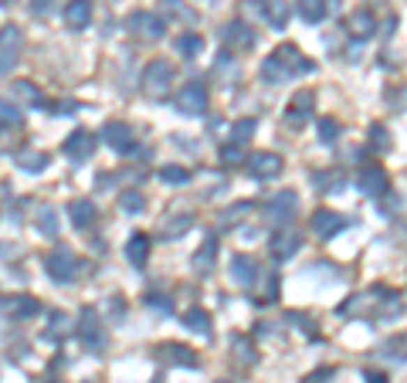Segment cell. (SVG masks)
<instances>
[{
	"label": "cell",
	"instance_id": "4dcf8cb0",
	"mask_svg": "<svg viewBox=\"0 0 407 383\" xmlns=\"http://www.w3.org/2000/svg\"><path fill=\"white\" fill-rule=\"evenodd\" d=\"M177 52L183 54V58H197V54H204V38L201 34H180Z\"/></svg>",
	"mask_w": 407,
	"mask_h": 383
},
{
	"label": "cell",
	"instance_id": "d4e9b609",
	"mask_svg": "<svg viewBox=\"0 0 407 383\" xmlns=\"http://www.w3.org/2000/svg\"><path fill=\"white\" fill-rule=\"evenodd\" d=\"M190 261H194V268H197V272H210V268H214V261H217V241H214V237H207V241H204V248H197Z\"/></svg>",
	"mask_w": 407,
	"mask_h": 383
},
{
	"label": "cell",
	"instance_id": "681fc988",
	"mask_svg": "<svg viewBox=\"0 0 407 383\" xmlns=\"http://www.w3.org/2000/svg\"><path fill=\"white\" fill-rule=\"evenodd\" d=\"M160 3H163L167 10H180V0H160Z\"/></svg>",
	"mask_w": 407,
	"mask_h": 383
},
{
	"label": "cell",
	"instance_id": "5b68a950",
	"mask_svg": "<svg viewBox=\"0 0 407 383\" xmlns=\"http://www.w3.org/2000/svg\"><path fill=\"white\" fill-rule=\"evenodd\" d=\"M95 146H99V136L95 132H89V129H75L68 139H65V156L72 159V163H85L89 156L95 153Z\"/></svg>",
	"mask_w": 407,
	"mask_h": 383
},
{
	"label": "cell",
	"instance_id": "e575fe53",
	"mask_svg": "<svg viewBox=\"0 0 407 383\" xmlns=\"http://www.w3.org/2000/svg\"><path fill=\"white\" fill-rule=\"evenodd\" d=\"M231 346L238 350L234 357L241 359L245 366H252V363H254V346H252V339H245V336H231Z\"/></svg>",
	"mask_w": 407,
	"mask_h": 383
},
{
	"label": "cell",
	"instance_id": "30bf717a",
	"mask_svg": "<svg viewBox=\"0 0 407 383\" xmlns=\"http://www.w3.org/2000/svg\"><path fill=\"white\" fill-rule=\"evenodd\" d=\"M360 190H363L367 197H383V194L390 190V177H387V170L377 166V163H367V166L360 170Z\"/></svg>",
	"mask_w": 407,
	"mask_h": 383
},
{
	"label": "cell",
	"instance_id": "cb8c5ba5",
	"mask_svg": "<svg viewBox=\"0 0 407 383\" xmlns=\"http://www.w3.org/2000/svg\"><path fill=\"white\" fill-rule=\"evenodd\" d=\"M10 95H14L17 102H24V105H41L45 102V95L38 92V85H34V81H10Z\"/></svg>",
	"mask_w": 407,
	"mask_h": 383
},
{
	"label": "cell",
	"instance_id": "9c48e42d",
	"mask_svg": "<svg viewBox=\"0 0 407 383\" xmlns=\"http://www.w3.org/2000/svg\"><path fill=\"white\" fill-rule=\"evenodd\" d=\"M75 255L68 251V248H54L48 258H45V268H48V275L54 281H72L75 279Z\"/></svg>",
	"mask_w": 407,
	"mask_h": 383
},
{
	"label": "cell",
	"instance_id": "52a82bcc",
	"mask_svg": "<svg viewBox=\"0 0 407 383\" xmlns=\"http://www.w3.org/2000/svg\"><path fill=\"white\" fill-rule=\"evenodd\" d=\"M295 210H299V194H292V190H282V194H275V197L265 204L268 221H275V224H289Z\"/></svg>",
	"mask_w": 407,
	"mask_h": 383
},
{
	"label": "cell",
	"instance_id": "83f0119b",
	"mask_svg": "<svg viewBox=\"0 0 407 383\" xmlns=\"http://www.w3.org/2000/svg\"><path fill=\"white\" fill-rule=\"evenodd\" d=\"M183 326L190 332H201L204 339H210V315H207L204 308H190V312L183 315Z\"/></svg>",
	"mask_w": 407,
	"mask_h": 383
},
{
	"label": "cell",
	"instance_id": "b9f144b4",
	"mask_svg": "<svg viewBox=\"0 0 407 383\" xmlns=\"http://www.w3.org/2000/svg\"><path fill=\"white\" fill-rule=\"evenodd\" d=\"M336 136H339V123L336 119H319V139L323 143H336Z\"/></svg>",
	"mask_w": 407,
	"mask_h": 383
},
{
	"label": "cell",
	"instance_id": "277c9868",
	"mask_svg": "<svg viewBox=\"0 0 407 383\" xmlns=\"http://www.w3.org/2000/svg\"><path fill=\"white\" fill-rule=\"evenodd\" d=\"M177 109L187 112V116H197V112L207 109V85H204L201 78H194V81H187V85L177 88Z\"/></svg>",
	"mask_w": 407,
	"mask_h": 383
},
{
	"label": "cell",
	"instance_id": "4fadbf2b",
	"mask_svg": "<svg viewBox=\"0 0 407 383\" xmlns=\"http://www.w3.org/2000/svg\"><path fill=\"white\" fill-rule=\"evenodd\" d=\"M275 58L282 61V68H285L289 75H305V72H312V68H316V65H312V61H309L295 45H279V48H275Z\"/></svg>",
	"mask_w": 407,
	"mask_h": 383
},
{
	"label": "cell",
	"instance_id": "2e32d148",
	"mask_svg": "<svg viewBox=\"0 0 407 383\" xmlns=\"http://www.w3.org/2000/svg\"><path fill=\"white\" fill-rule=\"evenodd\" d=\"M38 308H41L38 299H31V295H3V299H0V312L10 315V319H27V315H34Z\"/></svg>",
	"mask_w": 407,
	"mask_h": 383
},
{
	"label": "cell",
	"instance_id": "ab89813d",
	"mask_svg": "<svg viewBox=\"0 0 407 383\" xmlns=\"http://www.w3.org/2000/svg\"><path fill=\"white\" fill-rule=\"evenodd\" d=\"M312 183L326 187V194H336V190L343 187V177H339V173H312Z\"/></svg>",
	"mask_w": 407,
	"mask_h": 383
},
{
	"label": "cell",
	"instance_id": "3957f363",
	"mask_svg": "<svg viewBox=\"0 0 407 383\" xmlns=\"http://www.w3.org/2000/svg\"><path fill=\"white\" fill-rule=\"evenodd\" d=\"M78 336H82V343H85V350H105V326H102V319L95 315V308L85 306L82 308V315H78Z\"/></svg>",
	"mask_w": 407,
	"mask_h": 383
},
{
	"label": "cell",
	"instance_id": "8fae6325",
	"mask_svg": "<svg viewBox=\"0 0 407 383\" xmlns=\"http://www.w3.org/2000/svg\"><path fill=\"white\" fill-rule=\"evenodd\" d=\"M99 136L105 139V143H109V146H112V150H116V153H129V150L136 146V139H132V129H129L126 123H116V119H112V123H105Z\"/></svg>",
	"mask_w": 407,
	"mask_h": 383
},
{
	"label": "cell",
	"instance_id": "7402d4cb",
	"mask_svg": "<svg viewBox=\"0 0 407 383\" xmlns=\"http://www.w3.org/2000/svg\"><path fill=\"white\" fill-rule=\"evenodd\" d=\"M160 357L177 363V366H197V353L190 346H180V343H163L160 346Z\"/></svg>",
	"mask_w": 407,
	"mask_h": 383
},
{
	"label": "cell",
	"instance_id": "6da1fadb",
	"mask_svg": "<svg viewBox=\"0 0 407 383\" xmlns=\"http://www.w3.org/2000/svg\"><path fill=\"white\" fill-rule=\"evenodd\" d=\"M174 81H177V72H174V65L167 61V58H156L150 61L146 68H143V81H139V88H143V95H150V99H167L170 92H174Z\"/></svg>",
	"mask_w": 407,
	"mask_h": 383
},
{
	"label": "cell",
	"instance_id": "ffe728a7",
	"mask_svg": "<svg viewBox=\"0 0 407 383\" xmlns=\"http://www.w3.org/2000/svg\"><path fill=\"white\" fill-rule=\"evenodd\" d=\"M126 258H129V265L143 268V265L150 261V234L136 230V234L129 237V244H126Z\"/></svg>",
	"mask_w": 407,
	"mask_h": 383
},
{
	"label": "cell",
	"instance_id": "74e56055",
	"mask_svg": "<svg viewBox=\"0 0 407 383\" xmlns=\"http://www.w3.org/2000/svg\"><path fill=\"white\" fill-rule=\"evenodd\" d=\"M38 230H41V234H48V237L58 234V217H54V210H51V207H41V214H38Z\"/></svg>",
	"mask_w": 407,
	"mask_h": 383
},
{
	"label": "cell",
	"instance_id": "7dc6e473",
	"mask_svg": "<svg viewBox=\"0 0 407 383\" xmlns=\"http://www.w3.org/2000/svg\"><path fill=\"white\" fill-rule=\"evenodd\" d=\"M31 7H34V14H48L51 0H34V3H31Z\"/></svg>",
	"mask_w": 407,
	"mask_h": 383
},
{
	"label": "cell",
	"instance_id": "f907efd6",
	"mask_svg": "<svg viewBox=\"0 0 407 383\" xmlns=\"http://www.w3.org/2000/svg\"><path fill=\"white\" fill-rule=\"evenodd\" d=\"M217 383H231V380H217Z\"/></svg>",
	"mask_w": 407,
	"mask_h": 383
},
{
	"label": "cell",
	"instance_id": "60d3db41",
	"mask_svg": "<svg viewBox=\"0 0 407 383\" xmlns=\"http://www.w3.org/2000/svg\"><path fill=\"white\" fill-rule=\"evenodd\" d=\"M0 126H21V112L3 99H0Z\"/></svg>",
	"mask_w": 407,
	"mask_h": 383
},
{
	"label": "cell",
	"instance_id": "7bdbcfd3",
	"mask_svg": "<svg viewBox=\"0 0 407 383\" xmlns=\"http://www.w3.org/2000/svg\"><path fill=\"white\" fill-rule=\"evenodd\" d=\"M238 159H241V143H224V146H221V163L231 166V163H238Z\"/></svg>",
	"mask_w": 407,
	"mask_h": 383
},
{
	"label": "cell",
	"instance_id": "ac0fdd59",
	"mask_svg": "<svg viewBox=\"0 0 407 383\" xmlns=\"http://www.w3.org/2000/svg\"><path fill=\"white\" fill-rule=\"evenodd\" d=\"M312 105H316L312 88H299V92L292 95V102H289V123H292V126H302L305 119L312 116Z\"/></svg>",
	"mask_w": 407,
	"mask_h": 383
},
{
	"label": "cell",
	"instance_id": "ee69618b",
	"mask_svg": "<svg viewBox=\"0 0 407 383\" xmlns=\"http://www.w3.org/2000/svg\"><path fill=\"white\" fill-rule=\"evenodd\" d=\"M252 210V204H234V207H228L221 217H224V224H234V221H241V214H248Z\"/></svg>",
	"mask_w": 407,
	"mask_h": 383
},
{
	"label": "cell",
	"instance_id": "c3c4849f",
	"mask_svg": "<svg viewBox=\"0 0 407 383\" xmlns=\"http://www.w3.org/2000/svg\"><path fill=\"white\" fill-rule=\"evenodd\" d=\"M367 383H387V377L377 373V370H370V373H367Z\"/></svg>",
	"mask_w": 407,
	"mask_h": 383
},
{
	"label": "cell",
	"instance_id": "484cf974",
	"mask_svg": "<svg viewBox=\"0 0 407 383\" xmlns=\"http://www.w3.org/2000/svg\"><path fill=\"white\" fill-rule=\"evenodd\" d=\"M261 78H265L268 85H282V81H289L292 75H289V72L282 68V61L275 58V54H268V58L261 61Z\"/></svg>",
	"mask_w": 407,
	"mask_h": 383
},
{
	"label": "cell",
	"instance_id": "ba28073f",
	"mask_svg": "<svg viewBox=\"0 0 407 383\" xmlns=\"http://www.w3.org/2000/svg\"><path fill=\"white\" fill-rule=\"evenodd\" d=\"M282 166H285V159L279 153H268V150L248 156V173L254 180H275L282 173Z\"/></svg>",
	"mask_w": 407,
	"mask_h": 383
},
{
	"label": "cell",
	"instance_id": "1f68e13d",
	"mask_svg": "<svg viewBox=\"0 0 407 383\" xmlns=\"http://www.w3.org/2000/svg\"><path fill=\"white\" fill-rule=\"evenodd\" d=\"M48 329H45V339H61V336H68V329H72V322H68V315L65 312H51L48 315Z\"/></svg>",
	"mask_w": 407,
	"mask_h": 383
},
{
	"label": "cell",
	"instance_id": "9a60e30c",
	"mask_svg": "<svg viewBox=\"0 0 407 383\" xmlns=\"http://www.w3.org/2000/svg\"><path fill=\"white\" fill-rule=\"evenodd\" d=\"M309 228H312L316 237H332L336 230L346 228V221H343L336 210H316V214L309 217Z\"/></svg>",
	"mask_w": 407,
	"mask_h": 383
},
{
	"label": "cell",
	"instance_id": "7c38bea8",
	"mask_svg": "<svg viewBox=\"0 0 407 383\" xmlns=\"http://www.w3.org/2000/svg\"><path fill=\"white\" fill-rule=\"evenodd\" d=\"M221 38H224V45H228L231 52H252V48H254V31L248 24H241V21H231V24H224Z\"/></svg>",
	"mask_w": 407,
	"mask_h": 383
},
{
	"label": "cell",
	"instance_id": "d6986e66",
	"mask_svg": "<svg viewBox=\"0 0 407 383\" xmlns=\"http://www.w3.org/2000/svg\"><path fill=\"white\" fill-rule=\"evenodd\" d=\"M346 31L353 34V38H374V31H377V17L367 10V7H360V10H353L350 17H346Z\"/></svg>",
	"mask_w": 407,
	"mask_h": 383
},
{
	"label": "cell",
	"instance_id": "4316f807",
	"mask_svg": "<svg viewBox=\"0 0 407 383\" xmlns=\"http://www.w3.org/2000/svg\"><path fill=\"white\" fill-rule=\"evenodd\" d=\"M261 10H265V17H268L272 27L289 24V7H285V0H261Z\"/></svg>",
	"mask_w": 407,
	"mask_h": 383
},
{
	"label": "cell",
	"instance_id": "e0dca14e",
	"mask_svg": "<svg viewBox=\"0 0 407 383\" xmlns=\"http://www.w3.org/2000/svg\"><path fill=\"white\" fill-rule=\"evenodd\" d=\"M92 24V0H68L65 3V27L85 31Z\"/></svg>",
	"mask_w": 407,
	"mask_h": 383
},
{
	"label": "cell",
	"instance_id": "f6af8a7d",
	"mask_svg": "<svg viewBox=\"0 0 407 383\" xmlns=\"http://www.w3.org/2000/svg\"><path fill=\"white\" fill-rule=\"evenodd\" d=\"M146 306H153L156 308V312H170V302H167V295H156V292H153V295H146Z\"/></svg>",
	"mask_w": 407,
	"mask_h": 383
},
{
	"label": "cell",
	"instance_id": "7a4b0ae2",
	"mask_svg": "<svg viewBox=\"0 0 407 383\" xmlns=\"http://www.w3.org/2000/svg\"><path fill=\"white\" fill-rule=\"evenodd\" d=\"M21 48H24V34L17 24H3L0 27V75L10 72L21 58Z\"/></svg>",
	"mask_w": 407,
	"mask_h": 383
},
{
	"label": "cell",
	"instance_id": "44dd1931",
	"mask_svg": "<svg viewBox=\"0 0 407 383\" xmlns=\"http://www.w3.org/2000/svg\"><path fill=\"white\" fill-rule=\"evenodd\" d=\"M68 217H72V224H75V228H89V224L99 217V210H95V204H92V201L78 197V201H72V204H68Z\"/></svg>",
	"mask_w": 407,
	"mask_h": 383
},
{
	"label": "cell",
	"instance_id": "f35d334b",
	"mask_svg": "<svg viewBox=\"0 0 407 383\" xmlns=\"http://www.w3.org/2000/svg\"><path fill=\"white\" fill-rule=\"evenodd\" d=\"M160 180H163V183H187V180H190V170H187V166H163V170H160Z\"/></svg>",
	"mask_w": 407,
	"mask_h": 383
},
{
	"label": "cell",
	"instance_id": "8d00e7d4",
	"mask_svg": "<svg viewBox=\"0 0 407 383\" xmlns=\"http://www.w3.org/2000/svg\"><path fill=\"white\" fill-rule=\"evenodd\" d=\"M119 207L129 210V214H139L143 207H146V197L139 194V190H123V197H119Z\"/></svg>",
	"mask_w": 407,
	"mask_h": 383
},
{
	"label": "cell",
	"instance_id": "f1b7e54d",
	"mask_svg": "<svg viewBox=\"0 0 407 383\" xmlns=\"http://www.w3.org/2000/svg\"><path fill=\"white\" fill-rule=\"evenodd\" d=\"M299 251V237L295 234H275L272 237V255L275 258H292Z\"/></svg>",
	"mask_w": 407,
	"mask_h": 383
},
{
	"label": "cell",
	"instance_id": "603a6c76",
	"mask_svg": "<svg viewBox=\"0 0 407 383\" xmlns=\"http://www.w3.org/2000/svg\"><path fill=\"white\" fill-rule=\"evenodd\" d=\"M48 153H41V150H21L17 153V166L27 173H41V170H48Z\"/></svg>",
	"mask_w": 407,
	"mask_h": 383
},
{
	"label": "cell",
	"instance_id": "836d02e7",
	"mask_svg": "<svg viewBox=\"0 0 407 383\" xmlns=\"http://www.w3.org/2000/svg\"><path fill=\"white\" fill-rule=\"evenodd\" d=\"M254 129H258L254 119H238V123L231 126V143H241V146H245V143L254 136Z\"/></svg>",
	"mask_w": 407,
	"mask_h": 383
},
{
	"label": "cell",
	"instance_id": "f546056e",
	"mask_svg": "<svg viewBox=\"0 0 407 383\" xmlns=\"http://www.w3.org/2000/svg\"><path fill=\"white\" fill-rule=\"evenodd\" d=\"M299 14L309 24H319L326 17V0H299Z\"/></svg>",
	"mask_w": 407,
	"mask_h": 383
},
{
	"label": "cell",
	"instance_id": "5bb4252c",
	"mask_svg": "<svg viewBox=\"0 0 407 383\" xmlns=\"http://www.w3.org/2000/svg\"><path fill=\"white\" fill-rule=\"evenodd\" d=\"M231 279L238 281V285H254V281L261 279V265L252 255H234L231 258Z\"/></svg>",
	"mask_w": 407,
	"mask_h": 383
},
{
	"label": "cell",
	"instance_id": "d590c367",
	"mask_svg": "<svg viewBox=\"0 0 407 383\" xmlns=\"http://www.w3.org/2000/svg\"><path fill=\"white\" fill-rule=\"evenodd\" d=\"M370 146H374L377 153H387V150H390V136H387V126H383V123H374V126H370Z\"/></svg>",
	"mask_w": 407,
	"mask_h": 383
},
{
	"label": "cell",
	"instance_id": "bcb514c9",
	"mask_svg": "<svg viewBox=\"0 0 407 383\" xmlns=\"http://www.w3.org/2000/svg\"><path fill=\"white\" fill-rule=\"evenodd\" d=\"M330 377H332V370L330 366H323V370H316V373H309L302 383H330Z\"/></svg>",
	"mask_w": 407,
	"mask_h": 383
},
{
	"label": "cell",
	"instance_id": "8992f818",
	"mask_svg": "<svg viewBox=\"0 0 407 383\" xmlns=\"http://www.w3.org/2000/svg\"><path fill=\"white\" fill-rule=\"evenodd\" d=\"M129 31H132L136 38H143V41H160V38L167 34V24H163L156 14L136 10V14H129Z\"/></svg>",
	"mask_w": 407,
	"mask_h": 383
},
{
	"label": "cell",
	"instance_id": "d6a6232c",
	"mask_svg": "<svg viewBox=\"0 0 407 383\" xmlns=\"http://www.w3.org/2000/svg\"><path fill=\"white\" fill-rule=\"evenodd\" d=\"M190 224H194V217L190 214H170V221L163 224V237H174V234H183V230H190Z\"/></svg>",
	"mask_w": 407,
	"mask_h": 383
}]
</instances>
